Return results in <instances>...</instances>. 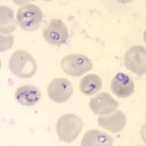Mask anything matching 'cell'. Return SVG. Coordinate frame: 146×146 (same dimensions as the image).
<instances>
[{
	"label": "cell",
	"mask_w": 146,
	"mask_h": 146,
	"mask_svg": "<svg viewBox=\"0 0 146 146\" xmlns=\"http://www.w3.org/2000/svg\"><path fill=\"white\" fill-rule=\"evenodd\" d=\"M111 90L119 98H127L135 92V83L128 74L119 72L112 79Z\"/></svg>",
	"instance_id": "9"
},
{
	"label": "cell",
	"mask_w": 146,
	"mask_h": 146,
	"mask_svg": "<svg viewBox=\"0 0 146 146\" xmlns=\"http://www.w3.org/2000/svg\"><path fill=\"white\" fill-rule=\"evenodd\" d=\"M43 19V13L38 6L27 4L21 7L17 12V23L22 29L34 31L38 29Z\"/></svg>",
	"instance_id": "3"
},
{
	"label": "cell",
	"mask_w": 146,
	"mask_h": 146,
	"mask_svg": "<svg viewBox=\"0 0 146 146\" xmlns=\"http://www.w3.org/2000/svg\"><path fill=\"white\" fill-rule=\"evenodd\" d=\"M82 146H112L113 138L107 133L96 129L86 133L81 141Z\"/></svg>",
	"instance_id": "12"
},
{
	"label": "cell",
	"mask_w": 146,
	"mask_h": 146,
	"mask_svg": "<svg viewBox=\"0 0 146 146\" xmlns=\"http://www.w3.org/2000/svg\"><path fill=\"white\" fill-rule=\"evenodd\" d=\"M46 42L54 46H60L68 39V29L65 23L58 19L50 21L43 31Z\"/></svg>",
	"instance_id": "6"
},
{
	"label": "cell",
	"mask_w": 146,
	"mask_h": 146,
	"mask_svg": "<svg viewBox=\"0 0 146 146\" xmlns=\"http://www.w3.org/2000/svg\"><path fill=\"white\" fill-rule=\"evenodd\" d=\"M56 133L62 141L72 142L83 129L81 118L74 114H64L56 122Z\"/></svg>",
	"instance_id": "2"
},
{
	"label": "cell",
	"mask_w": 146,
	"mask_h": 146,
	"mask_svg": "<svg viewBox=\"0 0 146 146\" xmlns=\"http://www.w3.org/2000/svg\"><path fill=\"white\" fill-rule=\"evenodd\" d=\"M119 103L108 93H100L90 100V108L95 114L109 115L118 107Z\"/></svg>",
	"instance_id": "8"
},
{
	"label": "cell",
	"mask_w": 146,
	"mask_h": 146,
	"mask_svg": "<svg viewBox=\"0 0 146 146\" xmlns=\"http://www.w3.org/2000/svg\"><path fill=\"white\" fill-rule=\"evenodd\" d=\"M102 87L100 77L96 74H89L81 79L79 89L85 96H93L98 93Z\"/></svg>",
	"instance_id": "13"
},
{
	"label": "cell",
	"mask_w": 146,
	"mask_h": 146,
	"mask_svg": "<svg viewBox=\"0 0 146 146\" xmlns=\"http://www.w3.org/2000/svg\"><path fill=\"white\" fill-rule=\"evenodd\" d=\"M125 66L129 71L137 75L146 72V50L143 46H133L129 48L124 56Z\"/></svg>",
	"instance_id": "5"
},
{
	"label": "cell",
	"mask_w": 146,
	"mask_h": 146,
	"mask_svg": "<svg viewBox=\"0 0 146 146\" xmlns=\"http://www.w3.org/2000/svg\"><path fill=\"white\" fill-rule=\"evenodd\" d=\"M41 92L37 87L25 85L20 87L15 94L16 100L23 106H32L36 104L41 98Z\"/></svg>",
	"instance_id": "11"
},
{
	"label": "cell",
	"mask_w": 146,
	"mask_h": 146,
	"mask_svg": "<svg viewBox=\"0 0 146 146\" xmlns=\"http://www.w3.org/2000/svg\"><path fill=\"white\" fill-rule=\"evenodd\" d=\"M13 43H14V38L12 35H9V36H3V34L1 35V52H4L5 51V45L8 44L9 48H11L13 46Z\"/></svg>",
	"instance_id": "15"
},
{
	"label": "cell",
	"mask_w": 146,
	"mask_h": 146,
	"mask_svg": "<svg viewBox=\"0 0 146 146\" xmlns=\"http://www.w3.org/2000/svg\"><path fill=\"white\" fill-rule=\"evenodd\" d=\"M127 120L126 115L123 111H114L111 115L107 116H100L98 117V125L101 128L107 129L111 133H120L125 126H126Z\"/></svg>",
	"instance_id": "10"
},
{
	"label": "cell",
	"mask_w": 146,
	"mask_h": 146,
	"mask_svg": "<svg viewBox=\"0 0 146 146\" xmlns=\"http://www.w3.org/2000/svg\"><path fill=\"white\" fill-rule=\"evenodd\" d=\"M0 13H1V34H8L15 31L17 23L15 21L13 10L8 6H1Z\"/></svg>",
	"instance_id": "14"
},
{
	"label": "cell",
	"mask_w": 146,
	"mask_h": 146,
	"mask_svg": "<svg viewBox=\"0 0 146 146\" xmlns=\"http://www.w3.org/2000/svg\"><path fill=\"white\" fill-rule=\"evenodd\" d=\"M9 69L21 78L28 79L35 75L37 63L34 58L25 51H16L9 60Z\"/></svg>",
	"instance_id": "1"
},
{
	"label": "cell",
	"mask_w": 146,
	"mask_h": 146,
	"mask_svg": "<svg viewBox=\"0 0 146 146\" xmlns=\"http://www.w3.org/2000/svg\"><path fill=\"white\" fill-rule=\"evenodd\" d=\"M60 66L67 75L78 77L92 70L93 63L90 58H87L86 56L74 54V55L64 56L62 60Z\"/></svg>",
	"instance_id": "4"
},
{
	"label": "cell",
	"mask_w": 146,
	"mask_h": 146,
	"mask_svg": "<svg viewBox=\"0 0 146 146\" xmlns=\"http://www.w3.org/2000/svg\"><path fill=\"white\" fill-rule=\"evenodd\" d=\"M72 85L65 78L54 79L48 86V96L56 103H63L72 96Z\"/></svg>",
	"instance_id": "7"
}]
</instances>
